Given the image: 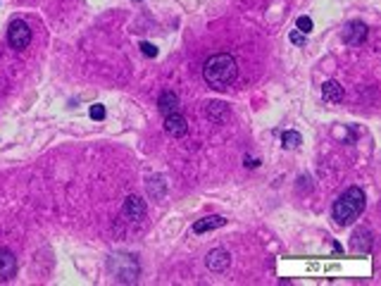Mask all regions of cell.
Segmentation results:
<instances>
[{"mask_svg":"<svg viewBox=\"0 0 381 286\" xmlns=\"http://www.w3.org/2000/svg\"><path fill=\"white\" fill-rule=\"evenodd\" d=\"M122 215H124L129 222H141V219L146 217V203L141 201L139 195H129V198L124 201Z\"/></svg>","mask_w":381,"mask_h":286,"instance_id":"cell-5","label":"cell"},{"mask_svg":"<svg viewBox=\"0 0 381 286\" xmlns=\"http://www.w3.org/2000/svg\"><path fill=\"white\" fill-rule=\"evenodd\" d=\"M300 143H303V136H300L298 131H284V134H281V146L288 148V150L298 148Z\"/></svg>","mask_w":381,"mask_h":286,"instance_id":"cell-14","label":"cell"},{"mask_svg":"<svg viewBox=\"0 0 381 286\" xmlns=\"http://www.w3.org/2000/svg\"><path fill=\"white\" fill-rule=\"evenodd\" d=\"M322 98L331 105L341 103V100H343V86H341L339 81H333V79L331 81H324V86H322Z\"/></svg>","mask_w":381,"mask_h":286,"instance_id":"cell-10","label":"cell"},{"mask_svg":"<svg viewBox=\"0 0 381 286\" xmlns=\"http://www.w3.org/2000/svg\"><path fill=\"white\" fill-rule=\"evenodd\" d=\"M257 165H260L257 158H245V167H257Z\"/></svg>","mask_w":381,"mask_h":286,"instance_id":"cell-19","label":"cell"},{"mask_svg":"<svg viewBox=\"0 0 381 286\" xmlns=\"http://www.w3.org/2000/svg\"><path fill=\"white\" fill-rule=\"evenodd\" d=\"M17 272V258L12 251H0V279H12Z\"/></svg>","mask_w":381,"mask_h":286,"instance_id":"cell-9","label":"cell"},{"mask_svg":"<svg viewBox=\"0 0 381 286\" xmlns=\"http://www.w3.org/2000/svg\"><path fill=\"white\" fill-rule=\"evenodd\" d=\"M227 219L222 215H210V217H203L198 222H193V234H205V231H212V229H219L224 227Z\"/></svg>","mask_w":381,"mask_h":286,"instance_id":"cell-8","label":"cell"},{"mask_svg":"<svg viewBox=\"0 0 381 286\" xmlns=\"http://www.w3.org/2000/svg\"><path fill=\"white\" fill-rule=\"evenodd\" d=\"M365 205H367L365 191L357 189V186H350V189H346L336 198V203H333V208H331V215L339 227H348V224H353L362 215Z\"/></svg>","mask_w":381,"mask_h":286,"instance_id":"cell-2","label":"cell"},{"mask_svg":"<svg viewBox=\"0 0 381 286\" xmlns=\"http://www.w3.org/2000/svg\"><path fill=\"white\" fill-rule=\"evenodd\" d=\"M136 3H141V0H136Z\"/></svg>","mask_w":381,"mask_h":286,"instance_id":"cell-20","label":"cell"},{"mask_svg":"<svg viewBox=\"0 0 381 286\" xmlns=\"http://www.w3.org/2000/svg\"><path fill=\"white\" fill-rule=\"evenodd\" d=\"M305 41H307V38H305V34H300L298 29L291 31V43H296V46H305Z\"/></svg>","mask_w":381,"mask_h":286,"instance_id":"cell-18","label":"cell"},{"mask_svg":"<svg viewBox=\"0 0 381 286\" xmlns=\"http://www.w3.org/2000/svg\"><path fill=\"white\" fill-rule=\"evenodd\" d=\"M141 53H143V55H148V57H155V55H158V48H155L152 43L143 41V43H141Z\"/></svg>","mask_w":381,"mask_h":286,"instance_id":"cell-17","label":"cell"},{"mask_svg":"<svg viewBox=\"0 0 381 286\" xmlns=\"http://www.w3.org/2000/svg\"><path fill=\"white\" fill-rule=\"evenodd\" d=\"M367 38V27L362 21H350L346 29H343V43L348 46H357Z\"/></svg>","mask_w":381,"mask_h":286,"instance_id":"cell-7","label":"cell"},{"mask_svg":"<svg viewBox=\"0 0 381 286\" xmlns=\"http://www.w3.org/2000/svg\"><path fill=\"white\" fill-rule=\"evenodd\" d=\"M205 265H208L210 272H227L229 265H231V255L222 248H215V251L208 253V258H205Z\"/></svg>","mask_w":381,"mask_h":286,"instance_id":"cell-6","label":"cell"},{"mask_svg":"<svg viewBox=\"0 0 381 286\" xmlns=\"http://www.w3.org/2000/svg\"><path fill=\"white\" fill-rule=\"evenodd\" d=\"M208 117L212 122H217V124H222L224 119L229 117V107L224 103H219V100H212V103H208Z\"/></svg>","mask_w":381,"mask_h":286,"instance_id":"cell-12","label":"cell"},{"mask_svg":"<svg viewBox=\"0 0 381 286\" xmlns=\"http://www.w3.org/2000/svg\"><path fill=\"white\" fill-rule=\"evenodd\" d=\"M353 246H355V251L357 253H367L369 248H372V234H369L367 229H360V231H355V236H353Z\"/></svg>","mask_w":381,"mask_h":286,"instance_id":"cell-13","label":"cell"},{"mask_svg":"<svg viewBox=\"0 0 381 286\" xmlns=\"http://www.w3.org/2000/svg\"><path fill=\"white\" fill-rule=\"evenodd\" d=\"M203 77H205L208 86H212L217 91L229 89L236 81V77H238V64H236L234 55L217 53V55L208 57L205 64H203Z\"/></svg>","mask_w":381,"mask_h":286,"instance_id":"cell-1","label":"cell"},{"mask_svg":"<svg viewBox=\"0 0 381 286\" xmlns=\"http://www.w3.org/2000/svg\"><path fill=\"white\" fill-rule=\"evenodd\" d=\"M158 110L162 112V117L169 115V112H176L179 110V96H176L174 91H165L158 98Z\"/></svg>","mask_w":381,"mask_h":286,"instance_id":"cell-11","label":"cell"},{"mask_svg":"<svg viewBox=\"0 0 381 286\" xmlns=\"http://www.w3.org/2000/svg\"><path fill=\"white\" fill-rule=\"evenodd\" d=\"M88 115H91L93 119H98V122H100V119H105V105H100V103L91 105V112H88Z\"/></svg>","mask_w":381,"mask_h":286,"instance_id":"cell-16","label":"cell"},{"mask_svg":"<svg viewBox=\"0 0 381 286\" xmlns=\"http://www.w3.org/2000/svg\"><path fill=\"white\" fill-rule=\"evenodd\" d=\"M296 27H298V31H300V34H305V36H307V34H310V31H312V19H310V17H298V21H296Z\"/></svg>","mask_w":381,"mask_h":286,"instance_id":"cell-15","label":"cell"},{"mask_svg":"<svg viewBox=\"0 0 381 286\" xmlns=\"http://www.w3.org/2000/svg\"><path fill=\"white\" fill-rule=\"evenodd\" d=\"M165 131L169 134V136H174V139H181V136H186V131H188L186 117H184L179 110H176V112H169V115H165Z\"/></svg>","mask_w":381,"mask_h":286,"instance_id":"cell-4","label":"cell"},{"mask_svg":"<svg viewBox=\"0 0 381 286\" xmlns=\"http://www.w3.org/2000/svg\"><path fill=\"white\" fill-rule=\"evenodd\" d=\"M7 41L14 50H24L31 43V29L24 19H12L7 27Z\"/></svg>","mask_w":381,"mask_h":286,"instance_id":"cell-3","label":"cell"}]
</instances>
